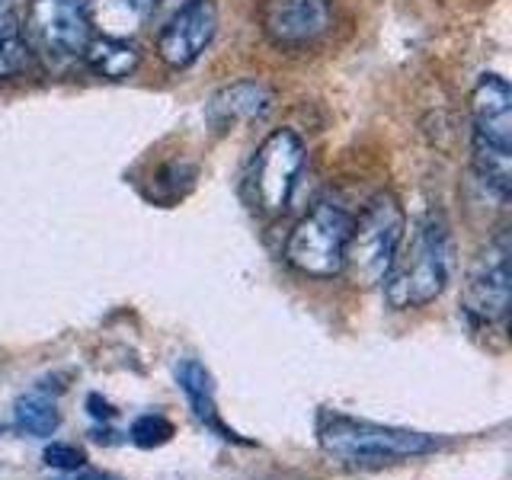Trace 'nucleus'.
I'll return each mask as SVG.
<instances>
[{
  "instance_id": "1a4fd4ad",
  "label": "nucleus",
  "mask_w": 512,
  "mask_h": 480,
  "mask_svg": "<svg viewBox=\"0 0 512 480\" xmlns=\"http://www.w3.org/2000/svg\"><path fill=\"white\" fill-rule=\"evenodd\" d=\"M218 32V10L212 0H186L157 36V55L173 71L192 68Z\"/></svg>"
},
{
  "instance_id": "aec40b11",
  "label": "nucleus",
  "mask_w": 512,
  "mask_h": 480,
  "mask_svg": "<svg viewBox=\"0 0 512 480\" xmlns=\"http://www.w3.org/2000/svg\"><path fill=\"white\" fill-rule=\"evenodd\" d=\"M0 4H7V0H0Z\"/></svg>"
},
{
  "instance_id": "0eeeda50",
  "label": "nucleus",
  "mask_w": 512,
  "mask_h": 480,
  "mask_svg": "<svg viewBox=\"0 0 512 480\" xmlns=\"http://www.w3.org/2000/svg\"><path fill=\"white\" fill-rule=\"evenodd\" d=\"M509 253H512L509 231H500L484 250H480V256L468 272V282H464V311H468V317L477 320V324H487V327L506 324L509 282H512Z\"/></svg>"
},
{
  "instance_id": "9d476101",
  "label": "nucleus",
  "mask_w": 512,
  "mask_h": 480,
  "mask_svg": "<svg viewBox=\"0 0 512 480\" xmlns=\"http://www.w3.org/2000/svg\"><path fill=\"white\" fill-rule=\"evenodd\" d=\"M471 122L477 144L512 148V87L500 74H480L471 90Z\"/></svg>"
},
{
  "instance_id": "9b49d317",
  "label": "nucleus",
  "mask_w": 512,
  "mask_h": 480,
  "mask_svg": "<svg viewBox=\"0 0 512 480\" xmlns=\"http://www.w3.org/2000/svg\"><path fill=\"white\" fill-rule=\"evenodd\" d=\"M272 106V90L260 80H237V84L218 90L205 106V119L218 132H228V128L240 122H253L266 116Z\"/></svg>"
},
{
  "instance_id": "a211bd4d",
  "label": "nucleus",
  "mask_w": 512,
  "mask_h": 480,
  "mask_svg": "<svg viewBox=\"0 0 512 480\" xmlns=\"http://www.w3.org/2000/svg\"><path fill=\"white\" fill-rule=\"evenodd\" d=\"M45 464H48V468H58V471H80V468H84V452H80V448L77 445H68V442H52V445H48L45 448Z\"/></svg>"
},
{
  "instance_id": "2eb2a0df",
  "label": "nucleus",
  "mask_w": 512,
  "mask_h": 480,
  "mask_svg": "<svg viewBox=\"0 0 512 480\" xmlns=\"http://www.w3.org/2000/svg\"><path fill=\"white\" fill-rule=\"evenodd\" d=\"M58 420H61V416H58L55 397L48 394V388H42V384H36L32 391H26L13 407L16 429L26 432V436H36V439L52 436V432L58 429Z\"/></svg>"
},
{
  "instance_id": "f257e3e1",
  "label": "nucleus",
  "mask_w": 512,
  "mask_h": 480,
  "mask_svg": "<svg viewBox=\"0 0 512 480\" xmlns=\"http://www.w3.org/2000/svg\"><path fill=\"white\" fill-rule=\"evenodd\" d=\"M452 269H455L452 231H448L442 215L429 212L416 224L407 244H400L388 276H384V298L397 311L423 308V304L436 301L448 288Z\"/></svg>"
},
{
  "instance_id": "f03ea898",
  "label": "nucleus",
  "mask_w": 512,
  "mask_h": 480,
  "mask_svg": "<svg viewBox=\"0 0 512 480\" xmlns=\"http://www.w3.org/2000/svg\"><path fill=\"white\" fill-rule=\"evenodd\" d=\"M317 442L324 455L346 468H384L416 455H429L442 445L436 436L416 429L384 426L372 420H356L346 413H320Z\"/></svg>"
},
{
  "instance_id": "423d86ee",
  "label": "nucleus",
  "mask_w": 512,
  "mask_h": 480,
  "mask_svg": "<svg viewBox=\"0 0 512 480\" xmlns=\"http://www.w3.org/2000/svg\"><path fill=\"white\" fill-rule=\"evenodd\" d=\"M301 167H304V141L292 128H276L260 144V151L253 157L250 186H253V202L263 215L276 218L285 212L298 186Z\"/></svg>"
},
{
  "instance_id": "f8f14e48",
  "label": "nucleus",
  "mask_w": 512,
  "mask_h": 480,
  "mask_svg": "<svg viewBox=\"0 0 512 480\" xmlns=\"http://www.w3.org/2000/svg\"><path fill=\"white\" fill-rule=\"evenodd\" d=\"M176 384H180V391L186 394V404L192 410V416L205 426L218 432L221 439L228 442H240L234 432L221 423L218 416V404H215V381H212V372L199 362V359H180L176 362Z\"/></svg>"
},
{
  "instance_id": "39448f33",
  "label": "nucleus",
  "mask_w": 512,
  "mask_h": 480,
  "mask_svg": "<svg viewBox=\"0 0 512 480\" xmlns=\"http://www.w3.org/2000/svg\"><path fill=\"white\" fill-rule=\"evenodd\" d=\"M29 52L48 61H71L84 55L93 29L84 0H32L20 23Z\"/></svg>"
},
{
  "instance_id": "7ed1b4c3",
  "label": "nucleus",
  "mask_w": 512,
  "mask_h": 480,
  "mask_svg": "<svg viewBox=\"0 0 512 480\" xmlns=\"http://www.w3.org/2000/svg\"><path fill=\"white\" fill-rule=\"evenodd\" d=\"M404 237H407L404 205H400L391 192H378V196L362 208V215L352 218L343 272L362 288L384 282L400 244H404Z\"/></svg>"
},
{
  "instance_id": "f3484780",
  "label": "nucleus",
  "mask_w": 512,
  "mask_h": 480,
  "mask_svg": "<svg viewBox=\"0 0 512 480\" xmlns=\"http://www.w3.org/2000/svg\"><path fill=\"white\" fill-rule=\"evenodd\" d=\"M170 436H173V423L164 420V416H157V413L138 416V420L132 423V442L141 448H157V445H164Z\"/></svg>"
},
{
  "instance_id": "4468645a",
  "label": "nucleus",
  "mask_w": 512,
  "mask_h": 480,
  "mask_svg": "<svg viewBox=\"0 0 512 480\" xmlns=\"http://www.w3.org/2000/svg\"><path fill=\"white\" fill-rule=\"evenodd\" d=\"M80 58L87 61V68L96 77H106V80L132 77L141 64V52L132 45V39H106V36H93Z\"/></svg>"
},
{
  "instance_id": "ddd939ff",
  "label": "nucleus",
  "mask_w": 512,
  "mask_h": 480,
  "mask_svg": "<svg viewBox=\"0 0 512 480\" xmlns=\"http://www.w3.org/2000/svg\"><path fill=\"white\" fill-rule=\"evenodd\" d=\"M84 10L96 36L132 39L148 26L154 13V0H87Z\"/></svg>"
},
{
  "instance_id": "6ab92c4d",
  "label": "nucleus",
  "mask_w": 512,
  "mask_h": 480,
  "mask_svg": "<svg viewBox=\"0 0 512 480\" xmlns=\"http://www.w3.org/2000/svg\"><path fill=\"white\" fill-rule=\"evenodd\" d=\"M77 480H109V477H103V474H80Z\"/></svg>"
},
{
  "instance_id": "6e6552de",
  "label": "nucleus",
  "mask_w": 512,
  "mask_h": 480,
  "mask_svg": "<svg viewBox=\"0 0 512 480\" xmlns=\"http://www.w3.org/2000/svg\"><path fill=\"white\" fill-rule=\"evenodd\" d=\"M263 36L279 52H304L333 26V0H263Z\"/></svg>"
},
{
  "instance_id": "20e7f679",
  "label": "nucleus",
  "mask_w": 512,
  "mask_h": 480,
  "mask_svg": "<svg viewBox=\"0 0 512 480\" xmlns=\"http://www.w3.org/2000/svg\"><path fill=\"white\" fill-rule=\"evenodd\" d=\"M352 215L343 205L320 202L285 240V263L311 279H333L343 272Z\"/></svg>"
},
{
  "instance_id": "dca6fc26",
  "label": "nucleus",
  "mask_w": 512,
  "mask_h": 480,
  "mask_svg": "<svg viewBox=\"0 0 512 480\" xmlns=\"http://www.w3.org/2000/svg\"><path fill=\"white\" fill-rule=\"evenodd\" d=\"M32 64V52L26 39L20 36V29L0 32V80L20 77Z\"/></svg>"
}]
</instances>
